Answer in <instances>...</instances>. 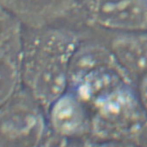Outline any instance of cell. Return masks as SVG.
<instances>
[{"mask_svg":"<svg viewBox=\"0 0 147 147\" xmlns=\"http://www.w3.org/2000/svg\"><path fill=\"white\" fill-rule=\"evenodd\" d=\"M137 94L141 106L144 108L145 113L147 114V73L140 77Z\"/></svg>","mask_w":147,"mask_h":147,"instance_id":"10","label":"cell"},{"mask_svg":"<svg viewBox=\"0 0 147 147\" xmlns=\"http://www.w3.org/2000/svg\"><path fill=\"white\" fill-rule=\"evenodd\" d=\"M48 127L61 135L91 138V118L88 106L70 89L55 100L46 112Z\"/></svg>","mask_w":147,"mask_h":147,"instance_id":"6","label":"cell"},{"mask_svg":"<svg viewBox=\"0 0 147 147\" xmlns=\"http://www.w3.org/2000/svg\"><path fill=\"white\" fill-rule=\"evenodd\" d=\"M144 147H147V146H144Z\"/></svg>","mask_w":147,"mask_h":147,"instance_id":"12","label":"cell"},{"mask_svg":"<svg viewBox=\"0 0 147 147\" xmlns=\"http://www.w3.org/2000/svg\"><path fill=\"white\" fill-rule=\"evenodd\" d=\"M109 49L131 79L147 73V31L115 33Z\"/></svg>","mask_w":147,"mask_h":147,"instance_id":"8","label":"cell"},{"mask_svg":"<svg viewBox=\"0 0 147 147\" xmlns=\"http://www.w3.org/2000/svg\"><path fill=\"white\" fill-rule=\"evenodd\" d=\"M77 0H0L25 28L55 25L76 13Z\"/></svg>","mask_w":147,"mask_h":147,"instance_id":"7","label":"cell"},{"mask_svg":"<svg viewBox=\"0 0 147 147\" xmlns=\"http://www.w3.org/2000/svg\"><path fill=\"white\" fill-rule=\"evenodd\" d=\"M85 104L90 113L91 138L95 143L121 141L138 147L147 145V114L132 81L121 82Z\"/></svg>","mask_w":147,"mask_h":147,"instance_id":"2","label":"cell"},{"mask_svg":"<svg viewBox=\"0 0 147 147\" xmlns=\"http://www.w3.org/2000/svg\"><path fill=\"white\" fill-rule=\"evenodd\" d=\"M95 142L90 138H74L59 134L49 127L39 147H94Z\"/></svg>","mask_w":147,"mask_h":147,"instance_id":"9","label":"cell"},{"mask_svg":"<svg viewBox=\"0 0 147 147\" xmlns=\"http://www.w3.org/2000/svg\"><path fill=\"white\" fill-rule=\"evenodd\" d=\"M76 13L107 31H147V0H77Z\"/></svg>","mask_w":147,"mask_h":147,"instance_id":"4","label":"cell"},{"mask_svg":"<svg viewBox=\"0 0 147 147\" xmlns=\"http://www.w3.org/2000/svg\"><path fill=\"white\" fill-rule=\"evenodd\" d=\"M47 127L45 110L22 88L0 107V147H39Z\"/></svg>","mask_w":147,"mask_h":147,"instance_id":"3","label":"cell"},{"mask_svg":"<svg viewBox=\"0 0 147 147\" xmlns=\"http://www.w3.org/2000/svg\"><path fill=\"white\" fill-rule=\"evenodd\" d=\"M24 27L0 5V107L21 89Z\"/></svg>","mask_w":147,"mask_h":147,"instance_id":"5","label":"cell"},{"mask_svg":"<svg viewBox=\"0 0 147 147\" xmlns=\"http://www.w3.org/2000/svg\"><path fill=\"white\" fill-rule=\"evenodd\" d=\"M94 147H138L137 145L121 141H105L96 143Z\"/></svg>","mask_w":147,"mask_h":147,"instance_id":"11","label":"cell"},{"mask_svg":"<svg viewBox=\"0 0 147 147\" xmlns=\"http://www.w3.org/2000/svg\"><path fill=\"white\" fill-rule=\"evenodd\" d=\"M81 42L79 34L70 29L24 27L21 85L45 112L67 91L72 60Z\"/></svg>","mask_w":147,"mask_h":147,"instance_id":"1","label":"cell"}]
</instances>
